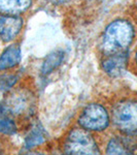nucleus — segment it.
Returning a JSON list of instances; mask_svg holds the SVG:
<instances>
[{
    "label": "nucleus",
    "instance_id": "f257e3e1",
    "mask_svg": "<svg viewBox=\"0 0 137 155\" xmlns=\"http://www.w3.org/2000/svg\"><path fill=\"white\" fill-rule=\"evenodd\" d=\"M133 37L132 25L124 20H116L106 27L102 37V49L107 55L125 53Z\"/></svg>",
    "mask_w": 137,
    "mask_h": 155
},
{
    "label": "nucleus",
    "instance_id": "f03ea898",
    "mask_svg": "<svg viewBox=\"0 0 137 155\" xmlns=\"http://www.w3.org/2000/svg\"><path fill=\"white\" fill-rule=\"evenodd\" d=\"M113 121L119 130L128 136H137V101H127L113 110Z\"/></svg>",
    "mask_w": 137,
    "mask_h": 155
},
{
    "label": "nucleus",
    "instance_id": "7ed1b4c3",
    "mask_svg": "<svg viewBox=\"0 0 137 155\" xmlns=\"http://www.w3.org/2000/svg\"><path fill=\"white\" fill-rule=\"evenodd\" d=\"M64 152L67 154H97L99 150L89 132L84 129H74L67 137Z\"/></svg>",
    "mask_w": 137,
    "mask_h": 155
},
{
    "label": "nucleus",
    "instance_id": "20e7f679",
    "mask_svg": "<svg viewBox=\"0 0 137 155\" xmlns=\"http://www.w3.org/2000/svg\"><path fill=\"white\" fill-rule=\"evenodd\" d=\"M78 122L87 130H103L108 126L109 116L102 106L92 104L83 111Z\"/></svg>",
    "mask_w": 137,
    "mask_h": 155
},
{
    "label": "nucleus",
    "instance_id": "39448f33",
    "mask_svg": "<svg viewBox=\"0 0 137 155\" xmlns=\"http://www.w3.org/2000/svg\"><path fill=\"white\" fill-rule=\"evenodd\" d=\"M22 19L16 16H3L0 15V38L3 41L14 39L21 31Z\"/></svg>",
    "mask_w": 137,
    "mask_h": 155
},
{
    "label": "nucleus",
    "instance_id": "423d86ee",
    "mask_svg": "<svg viewBox=\"0 0 137 155\" xmlns=\"http://www.w3.org/2000/svg\"><path fill=\"white\" fill-rule=\"evenodd\" d=\"M127 65V55L125 53H119L108 55L103 61V69L111 77H119L124 74Z\"/></svg>",
    "mask_w": 137,
    "mask_h": 155
},
{
    "label": "nucleus",
    "instance_id": "0eeeda50",
    "mask_svg": "<svg viewBox=\"0 0 137 155\" xmlns=\"http://www.w3.org/2000/svg\"><path fill=\"white\" fill-rule=\"evenodd\" d=\"M137 145L130 137H118L109 142L106 153L107 154H130L134 152Z\"/></svg>",
    "mask_w": 137,
    "mask_h": 155
},
{
    "label": "nucleus",
    "instance_id": "6e6552de",
    "mask_svg": "<svg viewBox=\"0 0 137 155\" xmlns=\"http://www.w3.org/2000/svg\"><path fill=\"white\" fill-rule=\"evenodd\" d=\"M31 5V0H0V12L19 15L26 12Z\"/></svg>",
    "mask_w": 137,
    "mask_h": 155
},
{
    "label": "nucleus",
    "instance_id": "1a4fd4ad",
    "mask_svg": "<svg viewBox=\"0 0 137 155\" xmlns=\"http://www.w3.org/2000/svg\"><path fill=\"white\" fill-rule=\"evenodd\" d=\"M21 60V50L18 45L8 47L0 57V71L11 68L19 64Z\"/></svg>",
    "mask_w": 137,
    "mask_h": 155
},
{
    "label": "nucleus",
    "instance_id": "9d476101",
    "mask_svg": "<svg viewBox=\"0 0 137 155\" xmlns=\"http://www.w3.org/2000/svg\"><path fill=\"white\" fill-rule=\"evenodd\" d=\"M46 131L43 130V128L39 124L33 126L31 130L29 131V134L26 136V139H25L26 148L31 149L42 144L46 141Z\"/></svg>",
    "mask_w": 137,
    "mask_h": 155
},
{
    "label": "nucleus",
    "instance_id": "9b49d317",
    "mask_svg": "<svg viewBox=\"0 0 137 155\" xmlns=\"http://www.w3.org/2000/svg\"><path fill=\"white\" fill-rule=\"evenodd\" d=\"M64 58V53L62 51H55L53 53L46 56V60L43 61V65H42V74H48L52 72L55 68H57L60 64L62 63Z\"/></svg>",
    "mask_w": 137,
    "mask_h": 155
},
{
    "label": "nucleus",
    "instance_id": "f8f14e48",
    "mask_svg": "<svg viewBox=\"0 0 137 155\" xmlns=\"http://www.w3.org/2000/svg\"><path fill=\"white\" fill-rule=\"evenodd\" d=\"M17 131L16 124L9 118L4 107L0 106V132L5 134H11Z\"/></svg>",
    "mask_w": 137,
    "mask_h": 155
},
{
    "label": "nucleus",
    "instance_id": "ddd939ff",
    "mask_svg": "<svg viewBox=\"0 0 137 155\" xmlns=\"http://www.w3.org/2000/svg\"><path fill=\"white\" fill-rule=\"evenodd\" d=\"M17 78L14 76H2L0 77V89L6 90L14 84Z\"/></svg>",
    "mask_w": 137,
    "mask_h": 155
},
{
    "label": "nucleus",
    "instance_id": "4468645a",
    "mask_svg": "<svg viewBox=\"0 0 137 155\" xmlns=\"http://www.w3.org/2000/svg\"><path fill=\"white\" fill-rule=\"evenodd\" d=\"M136 62H137V54H136Z\"/></svg>",
    "mask_w": 137,
    "mask_h": 155
}]
</instances>
